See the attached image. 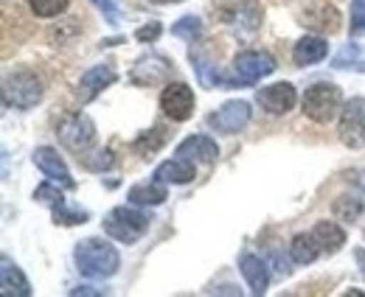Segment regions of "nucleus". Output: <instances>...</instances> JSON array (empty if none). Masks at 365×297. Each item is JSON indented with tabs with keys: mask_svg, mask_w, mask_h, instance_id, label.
<instances>
[{
	"mask_svg": "<svg viewBox=\"0 0 365 297\" xmlns=\"http://www.w3.org/2000/svg\"><path fill=\"white\" fill-rule=\"evenodd\" d=\"M301 23L320 34H334L340 28V11L326 0H315L301 11Z\"/></svg>",
	"mask_w": 365,
	"mask_h": 297,
	"instance_id": "obj_16",
	"label": "nucleus"
},
{
	"mask_svg": "<svg viewBox=\"0 0 365 297\" xmlns=\"http://www.w3.org/2000/svg\"><path fill=\"white\" fill-rule=\"evenodd\" d=\"M149 216L143 211H138V205H118V208H113V211L104 216V233L110 236V239H115L118 244H135L140 241L146 233H149Z\"/></svg>",
	"mask_w": 365,
	"mask_h": 297,
	"instance_id": "obj_2",
	"label": "nucleus"
},
{
	"mask_svg": "<svg viewBox=\"0 0 365 297\" xmlns=\"http://www.w3.org/2000/svg\"><path fill=\"white\" fill-rule=\"evenodd\" d=\"M256 101H259V107L267 115H284V113H289L295 107L298 93H295V87L289 85V82H275L270 87H262L256 93Z\"/></svg>",
	"mask_w": 365,
	"mask_h": 297,
	"instance_id": "obj_12",
	"label": "nucleus"
},
{
	"mask_svg": "<svg viewBox=\"0 0 365 297\" xmlns=\"http://www.w3.org/2000/svg\"><path fill=\"white\" fill-rule=\"evenodd\" d=\"M160 34H163V26H160L158 20H152V23H146V26H140V28H138L135 40L138 43H155Z\"/></svg>",
	"mask_w": 365,
	"mask_h": 297,
	"instance_id": "obj_34",
	"label": "nucleus"
},
{
	"mask_svg": "<svg viewBox=\"0 0 365 297\" xmlns=\"http://www.w3.org/2000/svg\"><path fill=\"white\" fill-rule=\"evenodd\" d=\"M172 34L175 37H182V40H197L200 34H202V20L200 17H194V14H188V17H180L175 26H172Z\"/></svg>",
	"mask_w": 365,
	"mask_h": 297,
	"instance_id": "obj_28",
	"label": "nucleus"
},
{
	"mask_svg": "<svg viewBox=\"0 0 365 297\" xmlns=\"http://www.w3.org/2000/svg\"><path fill=\"white\" fill-rule=\"evenodd\" d=\"M127 202L138 208H158L166 202V182L152 179V182H138L127 191Z\"/></svg>",
	"mask_w": 365,
	"mask_h": 297,
	"instance_id": "obj_21",
	"label": "nucleus"
},
{
	"mask_svg": "<svg viewBox=\"0 0 365 297\" xmlns=\"http://www.w3.org/2000/svg\"><path fill=\"white\" fill-rule=\"evenodd\" d=\"M312 236H315V241H318L320 250L326 255L340 253L343 244H346V230L337 222H329V219H320L318 224L312 227Z\"/></svg>",
	"mask_w": 365,
	"mask_h": 297,
	"instance_id": "obj_22",
	"label": "nucleus"
},
{
	"mask_svg": "<svg viewBox=\"0 0 365 297\" xmlns=\"http://www.w3.org/2000/svg\"><path fill=\"white\" fill-rule=\"evenodd\" d=\"M326 53H329V43L323 40V37H301L295 48H292V59H295V65H301V68H307V65H315L320 59H326Z\"/></svg>",
	"mask_w": 365,
	"mask_h": 297,
	"instance_id": "obj_23",
	"label": "nucleus"
},
{
	"mask_svg": "<svg viewBox=\"0 0 365 297\" xmlns=\"http://www.w3.org/2000/svg\"><path fill=\"white\" fill-rule=\"evenodd\" d=\"M34 199L37 202H43V205H59L65 197H62V191H59V185L53 182V179H48V182H43V185H37V191H34Z\"/></svg>",
	"mask_w": 365,
	"mask_h": 297,
	"instance_id": "obj_31",
	"label": "nucleus"
},
{
	"mask_svg": "<svg viewBox=\"0 0 365 297\" xmlns=\"http://www.w3.org/2000/svg\"><path fill=\"white\" fill-rule=\"evenodd\" d=\"M172 76V59L163 56V53H146L140 56L130 73V82L138 87H152V85H160Z\"/></svg>",
	"mask_w": 365,
	"mask_h": 297,
	"instance_id": "obj_10",
	"label": "nucleus"
},
{
	"mask_svg": "<svg viewBox=\"0 0 365 297\" xmlns=\"http://www.w3.org/2000/svg\"><path fill=\"white\" fill-rule=\"evenodd\" d=\"M115 79H118V73H115L113 65H107V62H104V65H96V68L82 73L79 87H76V98H79L82 104H91L96 95H101L107 87L115 85Z\"/></svg>",
	"mask_w": 365,
	"mask_h": 297,
	"instance_id": "obj_13",
	"label": "nucleus"
},
{
	"mask_svg": "<svg viewBox=\"0 0 365 297\" xmlns=\"http://www.w3.org/2000/svg\"><path fill=\"white\" fill-rule=\"evenodd\" d=\"M178 155H180V157H188V160H194V163L211 166V163L220 157V149H217V143H214L211 137H205V135H191V137L180 140Z\"/></svg>",
	"mask_w": 365,
	"mask_h": 297,
	"instance_id": "obj_18",
	"label": "nucleus"
},
{
	"mask_svg": "<svg viewBox=\"0 0 365 297\" xmlns=\"http://www.w3.org/2000/svg\"><path fill=\"white\" fill-rule=\"evenodd\" d=\"M301 107H304V115L312 118L315 124H329L343 113V93L331 82H315L312 87H307Z\"/></svg>",
	"mask_w": 365,
	"mask_h": 297,
	"instance_id": "obj_3",
	"label": "nucleus"
},
{
	"mask_svg": "<svg viewBox=\"0 0 365 297\" xmlns=\"http://www.w3.org/2000/svg\"><path fill=\"white\" fill-rule=\"evenodd\" d=\"M239 272L247 281L253 295H264L270 286V264L256 253H242L239 255Z\"/></svg>",
	"mask_w": 365,
	"mask_h": 297,
	"instance_id": "obj_14",
	"label": "nucleus"
},
{
	"mask_svg": "<svg viewBox=\"0 0 365 297\" xmlns=\"http://www.w3.org/2000/svg\"><path fill=\"white\" fill-rule=\"evenodd\" d=\"M79 160L91 171H110L115 166V157H113L110 149H98V152H93V155H85V157L79 155Z\"/></svg>",
	"mask_w": 365,
	"mask_h": 297,
	"instance_id": "obj_29",
	"label": "nucleus"
},
{
	"mask_svg": "<svg viewBox=\"0 0 365 297\" xmlns=\"http://www.w3.org/2000/svg\"><path fill=\"white\" fill-rule=\"evenodd\" d=\"M340 140L349 149L365 146V98H360V95L343 104V113H340Z\"/></svg>",
	"mask_w": 365,
	"mask_h": 297,
	"instance_id": "obj_8",
	"label": "nucleus"
},
{
	"mask_svg": "<svg viewBox=\"0 0 365 297\" xmlns=\"http://www.w3.org/2000/svg\"><path fill=\"white\" fill-rule=\"evenodd\" d=\"M331 68H334V71H354V73H365V45H360V43L343 45V48L334 53Z\"/></svg>",
	"mask_w": 365,
	"mask_h": 297,
	"instance_id": "obj_24",
	"label": "nucleus"
},
{
	"mask_svg": "<svg viewBox=\"0 0 365 297\" xmlns=\"http://www.w3.org/2000/svg\"><path fill=\"white\" fill-rule=\"evenodd\" d=\"M149 3H155V6H169V3H182V0H149Z\"/></svg>",
	"mask_w": 365,
	"mask_h": 297,
	"instance_id": "obj_36",
	"label": "nucleus"
},
{
	"mask_svg": "<svg viewBox=\"0 0 365 297\" xmlns=\"http://www.w3.org/2000/svg\"><path fill=\"white\" fill-rule=\"evenodd\" d=\"M349 28H351V37H365V0H351Z\"/></svg>",
	"mask_w": 365,
	"mask_h": 297,
	"instance_id": "obj_32",
	"label": "nucleus"
},
{
	"mask_svg": "<svg viewBox=\"0 0 365 297\" xmlns=\"http://www.w3.org/2000/svg\"><path fill=\"white\" fill-rule=\"evenodd\" d=\"M225 20H228L239 34H253V31L262 26V9H259L253 0H242V3H233V6H230Z\"/></svg>",
	"mask_w": 365,
	"mask_h": 297,
	"instance_id": "obj_20",
	"label": "nucleus"
},
{
	"mask_svg": "<svg viewBox=\"0 0 365 297\" xmlns=\"http://www.w3.org/2000/svg\"><path fill=\"white\" fill-rule=\"evenodd\" d=\"M275 71V59L267 51H242L233 59V82L239 85H256L259 79L270 76Z\"/></svg>",
	"mask_w": 365,
	"mask_h": 297,
	"instance_id": "obj_7",
	"label": "nucleus"
},
{
	"mask_svg": "<svg viewBox=\"0 0 365 297\" xmlns=\"http://www.w3.org/2000/svg\"><path fill=\"white\" fill-rule=\"evenodd\" d=\"M29 6L37 17H56L71 6V0H29Z\"/></svg>",
	"mask_w": 365,
	"mask_h": 297,
	"instance_id": "obj_30",
	"label": "nucleus"
},
{
	"mask_svg": "<svg viewBox=\"0 0 365 297\" xmlns=\"http://www.w3.org/2000/svg\"><path fill=\"white\" fill-rule=\"evenodd\" d=\"M0 292H3L6 297H29L31 295V283H29V278L23 275V269H20L9 255L0 258Z\"/></svg>",
	"mask_w": 365,
	"mask_h": 297,
	"instance_id": "obj_17",
	"label": "nucleus"
},
{
	"mask_svg": "<svg viewBox=\"0 0 365 297\" xmlns=\"http://www.w3.org/2000/svg\"><path fill=\"white\" fill-rule=\"evenodd\" d=\"M250 124V104L247 101H228L217 113L208 115V127L220 135H236Z\"/></svg>",
	"mask_w": 365,
	"mask_h": 297,
	"instance_id": "obj_11",
	"label": "nucleus"
},
{
	"mask_svg": "<svg viewBox=\"0 0 365 297\" xmlns=\"http://www.w3.org/2000/svg\"><path fill=\"white\" fill-rule=\"evenodd\" d=\"M197 163L194 160H188V157H172V160H163L158 169H155V179H160V182H166V185H185V182H191L194 177H197V169H194Z\"/></svg>",
	"mask_w": 365,
	"mask_h": 297,
	"instance_id": "obj_19",
	"label": "nucleus"
},
{
	"mask_svg": "<svg viewBox=\"0 0 365 297\" xmlns=\"http://www.w3.org/2000/svg\"><path fill=\"white\" fill-rule=\"evenodd\" d=\"M56 137L68 152L82 155L96 140V124L88 113H68L56 127Z\"/></svg>",
	"mask_w": 365,
	"mask_h": 297,
	"instance_id": "obj_5",
	"label": "nucleus"
},
{
	"mask_svg": "<svg viewBox=\"0 0 365 297\" xmlns=\"http://www.w3.org/2000/svg\"><path fill=\"white\" fill-rule=\"evenodd\" d=\"M91 3L104 14V20H107L110 26H118V23H121V9H118L113 0H91Z\"/></svg>",
	"mask_w": 365,
	"mask_h": 297,
	"instance_id": "obj_33",
	"label": "nucleus"
},
{
	"mask_svg": "<svg viewBox=\"0 0 365 297\" xmlns=\"http://www.w3.org/2000/svg\"><path fill=\"white\" fill-rule=\"evenodd\" d=\"M73 261L85 278H98V281L113 278L121 269V255L104 239H82L73 250Z\"/></svg>",
	"mask_w": 365,
	"mask_h": 297,
	"instance_id": "obj_1",
	"label": "nucleus"
},
{
	"mask_svg": "<svg viewBox=\"0 0 365 297\" xmlns=\"http://www.w3.org/2000/svg\"><path fill=\"white\" fill-rule=\"evenodd\" d=\"M166 129L163 127H152L149 132H143V135H138L135 143H133V149H135V155L140 157H152V155H158L160 149H163V143H166Z\"/></svg>",
	"mask_w": 365,
	"mask_h": 297,
	"instance_id": "obj_26",
	"label": "nucleus"
},
{
	"mask_svg": "<svg viewBox=\"0 0 365 297\" xmlns=\"http://www.w3.org/2000/svg\"><path fill=\"white\" fill-rule=\"evenodd\" d=\"M43 79L34 71H14L3 79V104L14 110H31L43 101Z\"/></svg>",
	"mask_w": 365,
	"mask_h": 297,
	"instance_id": "obj_4",
	"label": "nucleus"
},
{
	"mask_svg": "<svg viewBox=\"0 0 365 297\" xmlns=\"http://www.w3.org/2000/svg\"><path fill=\"white\" fill-rule=\"evenodd\" d=\"M320 253H323V250H320V244L315 241L312 230H309V233H298V236L289 241V258H292L295 264H301V266L318 261Z\"/></svg>",
	"mask_w": 365,
	"mask_h": 297,
	"instance_id": "obj_25",
	"label": "nucleus"
},
{
	"mask_svg": "<svg viewBox=\"0 0 365 297\" xmlns=\"http://www.w3.org/2000/svg\"><path fill=\"white\" fill-rule=\"evenodd\" d=\"M346 179H349V191H343L334 199L331 211L337 222H357L365 211V169H354Z\"/></svg>",
	"mask_w": 365,
	"mask_h": 297,
	"instance_id": "obj_6",
	"label": "nucleus"
},
{
	"mask_svg": "<svg viewBox=\"0 0 365 297\" xmlns=\"http://www.w3.org/2000/svg\"><path fill=\"white\" fill-rule=\"evenodd\" d=\"M34 166L43 171L48 179H53L56 185H62V188H73V185H76L73 177H71L68 163H65V160L59 157V152L51 149V146H40V149L34 152Z\"/></svg>",
	"mask_w": 365,
	"mask_h": 297,
	"instance_id": "obj_15",
	"label": "nucleus"
},
{
	"mask_svg": "<svg viewBox=\"0 0 365 297\" xmlns=\"http://www.w3.org/2000/svg\"><path fill=\"white\" fill-rule=\"evenodd\" d=\"M51 211H53V222H56V224H65V227H76V224H85V222L91 219V213L88 211H82V208H71L68 199H62V202L53 205Z\"/></svg>",
	"mask_w": 365,
	"mask_h": 297,
	"instance_id": "obj_27",
	"label": "nucleus"
},
{
	"mask_svg": "<svg viewBox=\"0 0 365 297\" xmlns=\"http://www.w3.org/2000/svg\"><path fill=\"white\" fill-rule=\"evenodd\" d=\"M71 295H73V297H79V295H96V297H101V295H104V289H96V286H76V289H71Z\"/></svg>",
	"mask_w": 365,
	"mask_h": 297,
	"instance_id": "obj_35",
	"label": "nucleus"
},
{
	"mask_svg": "<svg viewBox=\"0 0 365 297\" xmlns=\"http://www.w3.org/2000/svg\"><path fill=\"white\" fill-rule=\"evenodd\" d=\"M160 110H163L166 118H172L178 124L188 121L194 115V93H191V87L182 85V82H169L160 93Z\"/></svg>",
	"mask_w": 365,
	"mask_h": 297,
	"instance_id": "obj_9",
	"label": "nucleus"
}]
</instances>
